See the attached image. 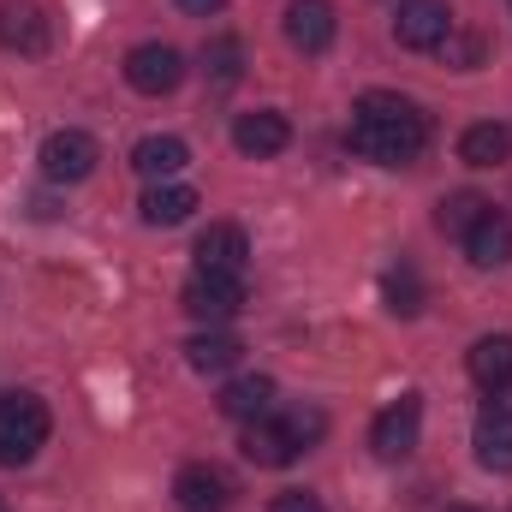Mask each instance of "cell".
I'll return each instance as SVG.
<instances>
[{
	"label": "cell",
	"mask_w": 512,
	"mask_h": 512,
	"mask_svg": "<svg viewBox=\"0 0 512 512\" xmlns=\"http://www.w3.org/2000/svg\"><path fill=\"white\" fill-rule=\"evenodd\" d=\"M477 465L512 471V405H501V399H489L477 411Z\"/></svg>",
	"instance_id": "4fadbf2b"
},
{
	"label": "cell",
	"mask_w": 512,
	"mask_h": 512,
	"mask_svg": "<svg viewBox=\"0 0 512 512\" xmlns=\"http://www.w3.org/2000/svg\"><path fill=\"white\" fill-rule=\"evenodd\" d=\"M131 167H137L149 185H161V179H173V173H185V167H191V149H185V137L155 131V137H143V143L131 149Z\"/></svg>",
	"instance_id": "2e32d148"
},
{
	"label": "cell",
	"mask_w": 512,
	"mask_h": 512,
	"mask_svg": "<svg viewBox=\"0 0 512 512\" xmlns=\"http://www.w3.org/2000/svg\"><path fill=\"white\" fill-rule=\"evenodd\" d=\"M197 268H209V274H245V262H251V239H245V227L239 221H215V227H203L197 233Z\"/></svg>",
	"instance_id": "8fae6325"
},
{
	"label": "cell",
	"mask_w": 512,
	"mask_h": 512,
	"mask_svg": "<svg viewBox=\"0 0 512 512\" xmlns=\"http://www.w3.org/2000/svg\"><path fill=\"white\" fill-rule=\"evenodd\" d=\"M179 304H185L191 322L221 328V322H233V316L245 310V274H209V268H197V274L185 280Z\"/></svg>",
	"instance_id": "277c9868"
},
{
	"label": "cell",
	"mask_w": 512,
	"mask_h": 512,
	"mask_svg": "<svg viewBox=\"0 0 512 512\" xmlns=\"http://www.w3.org/2000/svg\"><path fill=\"white\" fill-rule=\"evenodd\" d=\"M512 155V131L501 120H483V126H471L459 137V161L465 167H501Z\"/></svg>",
	"instance_id": "44dd1931"
},
{
	"label": "cell",
	"mask_w": 512,
	"mask_h": 512,
	"mask_svg": "<svg viewBox=\"0 0 512 512\" xmlns=\"http://www.w3.org/2000/svg\"><path fill=\"white\" fill-rule=\"evenodd\" d=\"M417 435H423V393H399L382 417H376L370 447H376V459L393 465V459H411L417 453Z\"/></svg>",
	"instance_id": "52a82bcc"
},
{
	"label": "cell",
	"mask_w": 512,
	"mask_h": 512,
	"mask_svg": "<svg viewBox=\"0 0 512 512\" xmlns=\"http://www.w3.org/2000/svg\"><path fill=\"white\" fill-rule=\"evenodd\" d=\"M465 370H471V382L483 387V393H507L512 387V334H483L471 346Z\"/></svg>",
	"instance_id": "9a60e30c"
},
{
	"label": "cell",
	"mask_w": 512,
	"mask_h": 512,
	"mask_svg": "<svg viewBox=\"0 0 512 512\" xmlns=\"http://www.w3.org/2000/svg\"><path fill=\"white\" fill-rule=\"evenodd\" d=\"M393 36H399V48L429 54V48H441L453 36V6L447 0H405L399 18H393Z\"/></svg>",
	"instance_id": "ba28073f"
},
{
	"label": "cell",
	"mask_w": 512,
	"mask_h": 512,
	"mask_svg": "<svg viewBox=\"0 0 512 512\" xmlns=\"http://www.w3.org/2000/svg\"><path fill=\"white\" fill-rule=\"evenodd\" d=\"M465 256L477 262V268H501V262H512V221L507 215H483L471 233H465Z\"/></svg>",
	"instance_id": "d6986e66"
},
{
	"label": "cell",
	"mask_w": 512,
	"mask_h": 512,
	"mask_svg": "<svg viewBox=\"0 0 512 512\" xmlns=\"http://www.w3.org/2000/svg\"><path fill=\"white\" fill-rule=\"evenodd\" d=\"M126 84L137 96H173L185 84V54L167 42H137L126 54Z\"/></svg>",
	"instance_id": "8992f818"
},
{
	"label": "cell",
	"mask_w": 512,
	"mask_h": 512,
	"mask_svg": "<svg viewBox=\"0 0 512 512\" xmlns=\"http://www.w3.org/2000/svg\"><path fill=\"white\" fill-rule=\"evenodd\" d=\"M346 143H352V155H364V161H376V167H405V161H417L423 143H429V114H423L417 102H405V96L370 90V96L358 102V114H352Z\"/></svg>",
	"instance_id": "6da1fadb"
},
{
	"label": "cell",
	"mask_w": 512,
	"mask_h": 512,
	"mask_svg": "<svg viewBox=\"0 0 512 512\" xmlns=\"http://www.w3.org/2000/svg\"><path fill=\"white\" fill-rule=\"evenodd\" d=\"M328 423H322V411H286V417H256L251 429H245V459L262 465V471H280V465H292L316 435H322Z\"/></svg>",
	"instance_id": "7a4b0ae2"
},
{
	"label": "cell",
	"mask_w": 512,
	"mask_h": 512,
	"mask_svg": "<svg viewBox=\"0 0 512 512\" xmlns=\"http://www.w3.org/2000/svg\"><path fill=\"white\" fill-rule=\"evenodd\" d=\"M0 512H6V501H0Z\"/></svg>",
	"instance_id": "83f0119b"
},
{
	"label": "cell",
	"mask_w": 512,
	"mask_h": 512,
	"mask_svg": "<svg viewBox=\"0 0 512 512\" xmlns=\"http://www.w3.org/2000/svg\"><path fill=\"white\" fill-rule=\"evenodd\" d=\"M280 24H286V42H292L298 54H328L334 36H340V12H334V0H292Z\"/></svg>",
	"instance_id": "9c48e42d"
},
{
	"label": "cell",
	"mask_w": 512,
	"mask_h": 512,
	"mask_svg": "<svg viewBox=\"0 0 512 512\" xmlns=\"http://www.w3.org/2000/svg\"><path fill=\"white\" fill-rule=\"evenodd\" d=\"M382 298H387V310H393V316H417V310H423V286H417V274H411V268H393V274H387Z\"/></svg>",
	"instance_id": "cb8c5ba5"
},
{
	"label": "cell",
	"mask_w": 512,
	"mask_h": 512,
	"mask_svg": "<svg viewBox=\"0 0 512 512\" xmlns=\"http://www.w3.org/2000/svg\"><path fill=\"white\" fill-rule=\"evenodd\" d=\"M137 215H143L149 227H179V221H191V215H197V191H191V185L161 179V185H149V191L137 197Z\"/></svg>",
	"instance_id": "e0dca14e"
},
{
	"label": "cell",
	"mask_w": 512,
	"mask_h": 512,
	"mask_svg": "<svg viewBox=\"0 0 512 512\" xmlns=\"http://www.w3.org/2000/svg\"><path fill=\"white\" fill-rule=\"evenodd\" d=\"M221 411H227L233 423L268 417V411H274V382H268V376H233V382L221 387Z\"/></svg>",
	"instance_id": "ffe728a7"
},
{
	"label": "cell",
	"mask_w": 512,
	"mask_h": 512,
	"mask_svg": "<svg viewBox=\"0 0 512 512\" xmlns=\"http://www.w3.org/2000/svg\"><path fill=\"white\" fill-rule=\"evenodd\" d=\"M286 143H292V126H286V114H274V108H256V114H239V120H233V149L251 155V161L280 155Z\"/></svg>",
	"instance_id": "7c38bea8"
},
{
	"label": "cell",
	"mask_w": 512,
	"mask_h": 512,
	"mask_svg": "<svg viewBox=\"0 0 512 512\" xmlns=\"http://www.w3.org/2000/svg\"><path fill=\"white\" fill-rule=\"evenodd\" d=\"M447 512H477V507H447Z\"/></svg>",
	"instance_id": "4316f807"
},
{
	"label": "cell",
	"mask_w": 512,
	"mask_h": 512,
	"mask_svg": "<svg viewBox=\"0 0 512 512\" xmlns=\"http://www.w3.org/2000/svg\"><path fill=\"white\" fill-rule=\"evenodd\" d=\"M268 512H328V507H322L310 489H286V495H274V501H268Z\"/></svg>",
	"instance_id": "d4e9b609"
},
{
	"label": "cell",
	"mask_w": 512,
	"mask_h": 512,
	"mask_svg": "<svg viewBox=\"0 0 512 512\" xmlns=\"http://www.w3.org/2000/svg\"><path fill=\"white\" fill-rule=\"evenodd\" d=\"M489 209H495L489 197H477V191H453V197H441V209H435V227L465 239V233H471V227H477Z\"/></svg>",
	"instance_id": "7402d4cb"
},
{
	"label": "cell",
	"mask_w": 512,
	"mask_h": 512,
	"mask_svg": "<svg viewBox=\"0 0 512 512\" xmlns=\"http://www.w3.org/2000/svg\"><path fill=\"white\" fill-rule=\"evenodd\" d=\"M0 48H12V54H48V18H42V6L6 0L0 6Z\"/></svg>",
	"instance_id": "5bb4252c"
},
{
	"label": "cell",
	"mask_w": 512,
	"mask_h": 512,
	"mask_svg": "<svg viewBox=\"0 0 512 512\" xmlns=\"http://www.w3.org/2000/svg\"><path fill=\"white\" fill-rule=\"evenodd\" d=\"M48 441V405L36 393H6L0 399V465H30Z\"/></svg>",
	"instance_id": "3957f363"
},
{
	"label": "cell",
	"mask_w": 512,
	"mask_h": 512,
	"mask_svg": "<svg viewBox=\"0 0 512 512\" xmlns=\"http://www.w3.org/2000/svg\"><path fill=\"white\" fill-rule=\"evenodd\" d=\"M36 161H42V179H54V185H78V179H90V173H96L102 143H96L90 131H48Z\"/></svg>",
	"instance_id": "5b68a950"
},
{
	"label": "cell",
	"mask_w": 512,
	"mask_h": 512,
	"mask_svg": "<svg viewBox=\"0 0 512 512\" xmlns=\"http://www.w3.org/2000/svg\"><path fill=\"white\" fill-rule=\"evenodd\" d=\"M227 0H179V12H191V18H209V12H221Z\"/></svg>",
	"instance_id": "484cf974"
},
{
	"label": "cell",
	"mask_w": 512,
	"mask_h": 512,
	"mask_svg": "<svg viewBox=\"0 0 512 512\" xmlns=\"http://www.w3.org/2000/svg\"><path fill=\"white\" fill-rule=\"evenodd\" d=\"M173 507L179 512H227L233 507V477L221 465H185L173 477Z\"/></svg>",
	"instance_id": "30bf717a"
},
{
	"label": "cell",
	"mask_w": 512,
	"mask_h": 512,
	"mask_svg": "<svg viewBox=\"0 0 512 512\" xmlns=\"http://www.w3.org/2000/svg\"><path fill=\"white\" fill-rule=\"evenodd\" d=\"M245 358V346L227 334V328H209V334H197V340H185V364L197 370V376H227L233 364Z\"/></svg>",
	"instance_id": "ac0fdd59"
},
{
	"label": "cell",
	"mask_w": 512,
	"mask_h": 512,
	"mask_svg": "<svg viewBox=\"0 0 512 512\" xmlns=\"http://www.w3.org/2000/svg\"><path fill=\"white\" fill-rule=\"evenodd\" d=\"M203 72H209V84H239V72H245V48H239V36H215L209 48H203Z\"/></svg>",
	"instance_id": "603a6c76"
}]
</instances>
